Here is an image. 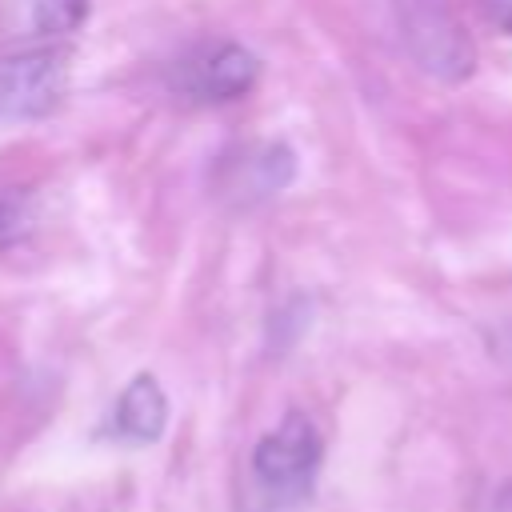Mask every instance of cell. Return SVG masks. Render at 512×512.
Listing matches in <instances>:
<instances>
[{
  "instance_id": "8992f818",
  "label": "cell",
  "mask_w": 512,
  "mask_h": 512,
  "mask_svg": "<svg viewBox=\"0 0 512 512\" xmlns=\"http://www.w3.org/2000/svg\"><path fill=\"white\" fill-rule=\"evenodd\" d=\"M164 424H168V396L164 388L152 380V376H136L116 408H112V428L120 440H132V444H152L164 436Z\"/></svg>"
},
{
  "instance_id": "ba28073f",
  "label": "cell",
  "mask_w": 512,
  "mask_h": 512,
  "mask_svg": "<svg viewBox=\"0 0 512 512\" xmlns=\"http://www.w3.org/2000/svg\"><path fill=\"white\" fill-rule=\"evenodd\" d=\"M36 220V200L24 188H0V248L20 240Z\"/></svg>"
},
{
  "instance_id": "3957f363",
  "label": "cell",
  "mask_w": 512,
  "mask_h": 512,
  "mask_svg": "<svg viewBox=\"0 0 512 512\" xmlns=\"http://www.w3.org/2000/svg\"><path fill=\"white\" fill-rule=\"evenodd\" d=\"M68 64L56 48H20L0 60V116L40 120L64 104Z\"/></svg>"
},
{
  "instance_id": "30bf717a",
  "label": "cell",
  "mask_w": 512,
  "mask_h": 512,
  "mask_svg": "<svg viewBox=\"0 0 512 512\" xmlns=\"http://www.w3.org/2000/svg\"><path fill=\"white\" fill-rule=\"evenodd\" d=\"M500 512H512V492H508V496L500 500Z\"/></svg>"
},
{
  "instance_id": "277c9868",
  "label": "cell",
  "mask_w": 512,
  "mask_h": 512,
  "mask_svg": "<svg viewBox=\"0 0 512 512\" xmlns=\"http://www.w3.org/2000/svg\"><path fill=\"white\" fill-rule=\"evenodd\" d=\"M260 76V60L232 40H216L204 44L200 52H192V60L180 68V88L196 100L220 104V100H236L244 96Z\"/></svg>"
},
{
  "instance_id": "9c48e42d",
  "label": "cell",
  "mask_w": 512,
  "mask_h": 512,
  "mask_svg": "<svg viewBox=\"0 0 512 512\" xmlns=\"http://www.w3.org/2000/svg\"><path fill=\"white\" fill-rule=\"evenodd\" d=\"M492 12H496V20H500V28L512 36V0H492Z\"/></svg>"
},
{
  "instance_id": "7a4b0ae2",
  "label": "cell",
  "mask_w": 512,
  "mask_h": 512,
  "mask_svg": "<svg viewBox=\"0 0 512 512\" xmlns=\"http://www.w3.org/2000/svg\"><path fill=\"white\" fill-rule=\"evenodd\" d=\"M400 36L408 56L444 84H460L476 68V44L444 0H400Z\"/></svg>"
},
{
  "instance_id": "52a82bcc",
  "label": "cell",
  "mask_w": 512,
  "mask_h": 512,
  "mask_svg": "<svg viewBox=\"0 0 512 512\" xmlns=\"http://www.w3.org/2000/svg\"><path fill=\"white\" fill-rule=\"evenodd\" d=\"M288 180H292V152L280 148V144H268V148H252L248 160L236 164L232 188L244 192V196H272Z\"/></svg>"
},
{
  "instance_id": "6da1fadb",
  "label": "cell",
  "mask_w": 512,
  "mask_h": 512,
  "mask_svg": "<svg viewBox=\"0 0 512 512\" xmlns=\"http://www.w3.org/2000/svg\"><path fill=\"white\" fill-rule=\"evenodd\" d=\"M320 460H324V440L316 424L304 412L280 416V424L268 428L252 448V480L260 500L268 508L300 504L316 484Z\"/></svg>"
},
{
  "instance_id": "5b68a950",
  "label": "cell",
  "mask_w": 512,
  "mask_h": 512,
  "mask_svg": "<svg viewBox=\"0 0 512 512\" xmlns=\"http://www.w3.org/2000/svg\"><path fill=\"white\" fill-rule=\"evenodd\" d=\"M88 0H0V40L40 48L84 24Z\"/></svg>"
}]
</instances>
